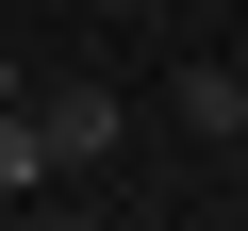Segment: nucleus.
<instances>
[{
  "mask_svg": "<svg viewBox=\"0 0 248 231\" xmlns=\"http://www.w3.org/2000/svg\"><path fill=\"white\" fill-rule=\"evenodd\" d=\"M166 116H182L199 149H232L248 132V66H166Z\"/></svg>",
  "mask_w": 248,
  "mask_h": 231,
  "instance_id": "nucleus-2",
  "label": "nucleus"
},
{
  "mask_svg": "<svg viewBox=\"0 0 248 231\" xmlns=\"http://www.w3.org/2000/svg\"><path fill=\"white\" fill-rule=\"evenodd\" d=\"M232 165H248V132H232Z\"/></svg>",
  "mask_w": 248,
  "mask_h": 231,
  "instance_id": "nucleus-5",
  "label": "nucleus"
},
{
  "mask_svg": "<svg viewBox=\"0 0 248 231\" xmlns=\"http://www.w3.org/2000/svg\"><path fill=\"white\" fill-rule=\"evenodd\" d=\"M83 17H133V0H83Z\"/></svg>",
  "mask_w": 248,
  "mask_h": 231,
  "instance_id": "nucleus-4",
  "label": "nucleus"
},
{
  "mask_svg": "<svg viewBox=\"0 0 248 231\" xmlns=\"http://www.w3.org/2000/svg\"><path fill=\"white\" fill-rule=\"evenodd\" d=\"M33 132H50V165H66V182H99L116 149H133V99H116L99 66H66V83H33Z\"/></svg>",
  "mask_w": 248,
  "mask_h": 231,
  "instance_id": "nucleus-1",
  "label": "nucleus"
},
{
  "mask_svg": "<svg viewBox=\"0 0 248 231\" xmlns=\"http://www.w3.org/2000/svg\"><path fill=\"white\" fill-rule=\"evenodd\" d=\"M50 182H66V165H50V132H33V99L0 83V198H50Z\"/></svg>",
  "mask_w": 248,
  "mask_h": 231,
  "instance_id": "nucleus-3",
  "label": "nucleus"
}]
</instances>
